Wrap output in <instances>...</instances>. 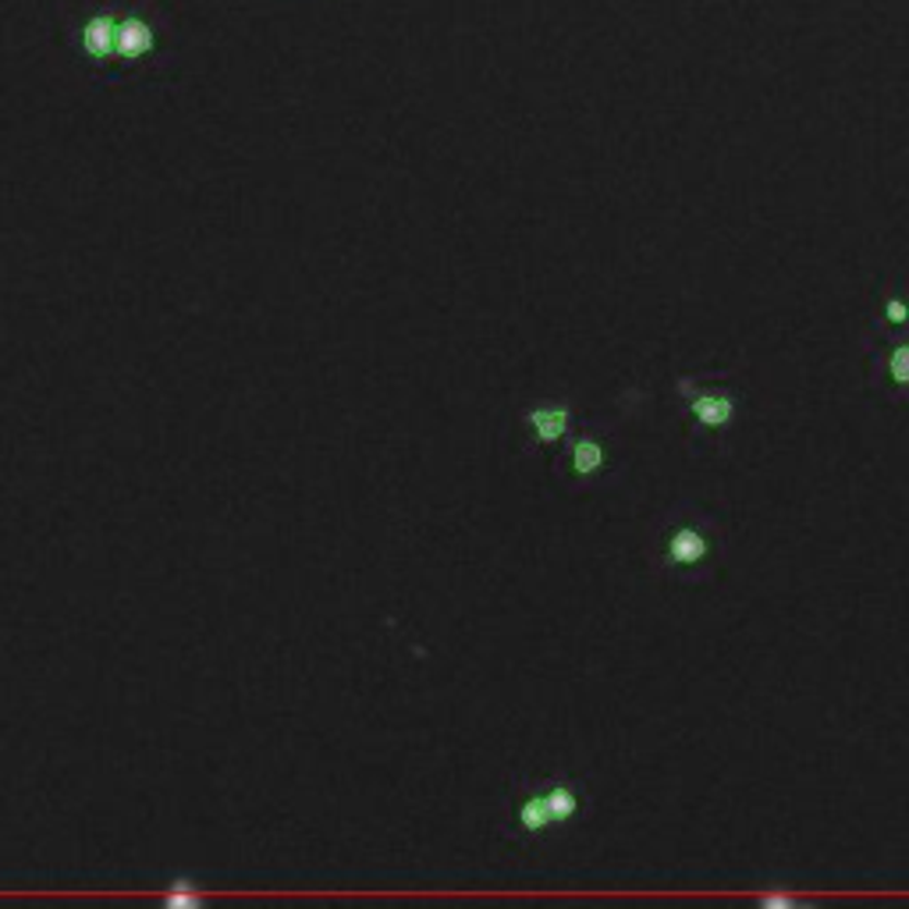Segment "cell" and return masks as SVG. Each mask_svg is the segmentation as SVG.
Listing matches in <instances>:
<instances>
[{
	"label": "cell",
	"instance_id": "7",
	"mask_svg": "<svg viewBox=\"0 0 909 909\" xmlns=\"http://www.w3.org/2000/svg\"><path fill=\"white\" fill-rule=\"evenodd\" d=\"M163 909H199L206 902V892L199 888V881L192 874H174L168 877V885L160 892Z\"/></svg>",
	"mask_w": 909,
	"mask_h": 909
},
{
	"label": "cell",
	"instance_id": "1",
	"mask_svg": "<svg viewBox=\"0 0 909 909\" xmlns=\"http://www.w3.org/2000/svg\"><path fill=\"white\" fill-rule=\"evenodd\" d=\"M651 569L675 586H707L722 565V526L700 501H671L657 516L651 544Z\"/></svg>",
	"mask_w": 909,
	"mask_h": 909
},
{
	"label": "cell",
	"instance_id": "6",
	"mask_svg": "<svg viewBox=\"0 0 909 909\" xmlns=\"http://www.w3.org/2000/svg\"><path fill=\"white\" fill-rule=\"evenodd\" d=\"M863 352L881 395H909V338H892V330H881V338L863 335Z\"/></svg>",
	"mask_w": 909,
	"mask_h": 909
},
{
	"label": "cell",
	"instance_id": "4",
	"mask_svg": "<svg viewBox=\"0 0 909 909\" xmlns=\"http://www.w3.org/2000/svg\"><path fill=\"white\" fill-rule=\"evenodd\" d=\"M615 434L601 423H575V431L561 440L550 473L565 490H594L615 470Z\"/></svg>",
	"mask_w": 909,
	"mask_h": 909
},
{
	"label": "cell",
	"instance_id": "9",
	"mask_svg": "<svg viewBox=\"0 0 909 909\" xmlns=\"http://www.w3.org/2000/svg\"><path fill=\"white\" fill-rule=\"evenodd\" d=\"M86 50L93 53V58H107V53H118V29H114V22H107V19L89 22V29H86Z\"/></svg>",
	"mask_w": 909,
	"mask_h": 909
},
{
	"label": "cell",
	"instance_id": "8",
	"mask_svg": "<svg viewBox=\"0 0 909 909\" xmlns=\"http://www.w3.org/2000/svg\"><path fill=\"white\" fill-rule=\"evenodd\" d=\"M154 47V33H149L146 22H125L118 29V53H125V58H143V53Z\"/></svg>",
	"mask_w": 909,
	"mask_h": 909
},
{
	"label": "cell",
	"instance_id": "11",
	"mask_svg": "<svg viewBox=\"0 0 909 909\" xmlns=\"http://www.w3.org/2000/svg\"><path fill=\"white\" fill-rule=\"evenodd\" d=\"M756 902L764 909H800V906H814V899H803V895H792V892H761L756 895Z\"/></svg>",
	"mask_w": 909,
	"mask_h": 909
},
{
	"label": "cell",
	"instance_id": "10",
	"mask_svg": "<svg viewBox=\"0 0 909 909\" xmlns=\"http://www.w3.org/2000/svg\"><path fill=\"white\" fill-rule=\"evenodd\" d=\"M877 327H881V330L909 327V295H885V299H881Z\"/></svg>",
	"mask_w": 909,
	"mask_h": 909
},
{
	"label": "cell",
	"instance_id": "5",
	"mask_svg": "<svg viewBox=\"0 0 909 909\" xmlns=\"http://www.w3.org/2000/svg\"><path fill=\"white\" fill-rule=\"evenodd\" d=\"M575 405L565 398H544L519 412V431H522V448L526 451H550L561 448V440L575 431Z\"/></svg>",
	"mask_w": 909,
	"mask_h": 909
},
{
	"label": "cell",
	"instance_id": "3",
	"mask_svg": "<svg viewBox=\"0 0 909 909\" xmlns=\"http://www.w3.org/2000/svg\"><path fill=\"white\" fill-rule=\"evenodd\" d=\"M675 395L690 420V445L693 451L714 448L718 440L732 431V423L742 409V395L718 377L704 374H682L675 377Z\"/></svg>",
	"mask_w": 909,
	"mask_h": 909
},
{
	"label": "cell",
	"instance_id": "2",
	"mask_svg": "<svg viewBox=\"0 0 909 909\" xmlns=\"http://www.w3.org/2000/svg\"><path fill=\"white\" fill-rule=\"evenodd\" d=\"M586 781L575 775H547L519 781L508 796L505 835L519 846H541L569 832L586 814Z\"/></svg>",
	"mask_w": 909,
	"mask_h": 909
}]
</instances>
